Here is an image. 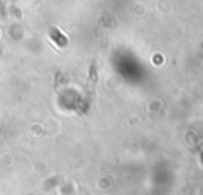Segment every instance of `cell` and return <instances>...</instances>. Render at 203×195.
Returning <instances> with one entry per match:
<instances>
[{"label": "cell", "instance_id": "obj_1", "mask_svg": "<svg viewBox=\"0 0 203 195\" xmlns=\"http://www.w3.org/2000/svg\"><path fill=\"white\" fill-rule=\"evenodd\" d=\"M51 37H52L54 40H57V38H59V40H60V43H62V46H64V45L67 43V40H65V38H64V37L60 35V32H57V30H54V29L51 30Z\"/></svg>", "mask_w": 203, "mask_h": 195}]
</instances>
